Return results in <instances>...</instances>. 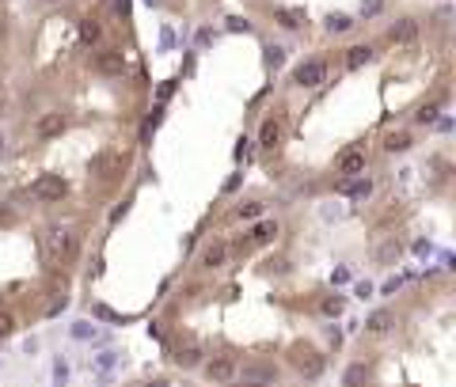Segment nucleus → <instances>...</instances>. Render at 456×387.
Masks as SVG:
<instances>
[{
	"instance_id": "nucleus-30",
	"label": "nucleus",
	"mask_w": 456,
	"mask_h": 387,
	"mask_svg": "<svg viewBox=\"0 0 456 387\" xmlns=\"http://www.w3.org/2000/svg\"><path fill=\"white\" fill-rule=\"evenodd\" d=\"M12 330H16V319L0 312V338H4V334H12Z\"/></svg>"
},
{
	"instance_id": "nucleus-37",
	"label": "nucleus",
	"mask_w": 456,
	"mask_h": 387,
	"mask_svg": "<svg viewBox=\"0 0 456 387\" xmlns=\"http://www.w3.org/2000/svg\"><path fill=\"white\" fill-rule=\"evenodd\" d=\"M149 387H168V383H164V380H157V383H149Z\"/></svg>"
},
{
	"instance_id": "nucleus-12",
	"label": "nucleus",
	"mask_w": 456,
	"mask_h": 387,
	"mask_svg": "<svg viewBox=\"0 0 456 387\" xmlns=\"http://www.w3.org/2000/svg\"><path fill=\"white\" fill-rule=\"evenodd\" d=\"M38 133H42V137L65 133V114H58V110H53V114H42V118H38Z\"/></svg>"
},
{
	"instance_id": "nucleus-29",
	"label": "nucleus",
	"mask_w": 456,
	"mask_h": 387,
	"mask_svg": "<svg viewBox=\"0 0 456 387\" xmlns=\"http://www.w3.org/2000/svg\"><path fill=\"white\" fill-rule=\"evenodd\" d=\"M73 338H95V327L92 323H76L73 327Z\"/></svg>"
},
{
	"instance_id": "nucleus-14",
	"label": "nucleus",
	"mask_w": 456,
	"mask_h": 387,
	"mask_svg": "<svg viewBox=\"0 0 456 387\" xmlns=\"http://www.w3.org/2000/svg\"><path fill=\"white\" fill-rule=\"evenodd\" d=\"M388 327H392V315L388 312H373L369 319H365V330H369V334H384Z\"/></svg>"
},
{
	"instance_id": "nucleus-15",
	"label": "nucleus",
	"mask_w": 456,
	"mask_h": 387,
	"mask_svg": "<svg viewBox=\"0 0 456 387\" xmlns=\"http://www.w3.org/2000/svg\"><path fill=\"white\" fill-rule=\"evenodd\" d=\"M115 353H99L95 357V372H99V383H110V369H115Z\"/></svg>"
},
{
	"instance_id": "nucleus-28",
	"label": "nucleus",
	"mask_w": 456,
	"mask_h": 387,
	"mask_svg": "<svg viewBox=\"0 0 456 387\" xmlns=\"http://www.w3.org/2000/svg\"><path fill=\"white\" fill-rule=\"evenodd\" d=\"M381 8H384V0H361V12L365 16H381Z\"/></svg>"
},
{
	"instance_id": "nucleus-27",
	"label": "nucleus",
	"mask_w": 456,
	"mask_h": 387,
	"mask_svg": "<svg viewBox=\"0 0 456 387\" xmlns=\"http://www.w3.org/2000/svg\"><path fill=\"white\" fill-rule=\"evenodd\" d=\"M171 92H175V80H164V84L157 87V103H168Z\"/></svg>"
},
{
	"instance_id": "nucleus-18",
	"label": "nucleus",
	"mask_w": 456,
	"mask_h": 387,
	"mask_svg": "<svg viewBox=\"0 0 456 387\" xmlns=\"http://www.w3.org/2000/svg\"><path fill=\"white\" fill-rule=\"evenodd\" d=\"M384 148L388 152H407L410 148V133H403V129H399V133H388L384 137Z\"/></svg>"
},
{
	"instance_id": "nucleus-22",
	"label": "nucleus",
	"mask_w": 456,
	"mask_h": 387,
	"mask_svg": "<svg viewBox=\"0 0 456 387\" xmlns=\"http://www.w3.org/2000/svg\"><path fill=\"white\" fill-rule=\"evenodd\" d=\"M160 118H164V107H157V110H152V114H149V118H144V126H141V137H144V141H149V137H152V129H157V126H160Z\"/></svg>"
},
{
	"instance_id": "nucleus-13",
	"label": "nucleus",
	"mask_w": 456,
	"mask_h": 387,
	"mask_svg": "<svg viewBox=\"0 0 456 387\" xmlns=\"http://www.w3.org/2000/svg\"><path fill=\"white\" fill-rule=\"evenodd\" d=\"M365 380H369V369H365L361 361H354L346 376H342V387H365Z\"/></svg>"
},
{
	"instance_id": "nucleus-25",
	"label": "nucleus",
	"mask_w": 456,
	"mask_h": 387,
	"mask_svg": "<svg viewBox=\"0 0 456 387\" xmlns=\"http://www.w3.org/2000/svg\"><path fill=\"white\" fill-rule=\"evenodd\" d=\"M259 213H263V205H259V202H248V205H240V209H236V217H240V220H255Z\"/></svg>"
},
{
	"instance_id": "nucleus-16",
	"label": "nucleus",
	"mask_w": 456,
	"mask_h": 387,
	"mask_svg": "<svg viewBox=\"0 0 456 387\" xmlns=\"http://www.w3.org/2000/svg\"><path fill=\"white\" fill-rule=\"evenodd\" d=\"M198 361H202V349H198V346H186V349L175 353V364H179V369H194Z\"/></svg>"
},
{
	"instance_id": "nucleus-32",
	"label": "nucleus",
	"mask_w": 456,
	"mask_h": 387,
	"mask_svg": "<svg viewBox=\"0 0 456 387\" xmlns=\"http://www.w3.org/2000/svg\"><path fill=\"white\" fill-rule=\"evenodd\" d=\"M53 380H58V383H65V380H69V364H65V361H58V364H53Z\"/></svg>"
},
{
	"instance_id": "nucleus-19",
	"label": "nucleus",
	"mask_w": 456,
	"mask_h": 387,
	"mask_svg": "<svg viewBox=\"0 0 456 387\" xmlns=\"http://www.w3.org/2000/svg\"><path fill=\"white\" fill-rule=\"evenodd\" d=\"M399 258V243H381V247H376V262H384V266H392V262Z\"/></svg>"
},
{
	"instance_id": "nucleus-11",
	"label": "nucleus",
	"mask_w": 456,
	"mask_h": 387,
	"mask_svg": "<svg viewBox=\"0 0 456 387\" xmlns=\"http://www.w3.org/2000/svg\"><path fill=\"white\" fill-rule=\"evenodd\" d=\"M225 258H228V247H225V243H209V247H206V254H202V266L206 270H217V266H225Z\"/></svg>"
},
{
	"instance_id": "nucleus-23",
	"label": "nucleus",
	"mask_w": 456,
	"mask_h": 387,
	"mask_svg": "<svg viewBox=\"0 0 456 387\" xmlns=\"http://www.w3.org/2000/svg\"><path fill=\"white\" fill-rule=\"evenodd\" d=\"M346 194H350V197H369V194H373V182H369V179L350 182V186H346Z\"/></svg>"
},
{
	"instance_id": "nucleus-8",
	"label": "nucleus",
	"mask_w": 456,
	"mask_h": 387,
	"mask_svg": "<svg viewBox=\"0 0 456 387\" xmlns=\"http://www.w3.org/2000/svg\"><path fill=\"white\" fill-rule=\"evenodd\" d=\"M95 69L107 72V76H122V72H126V58H122L118 50H107V53H99V58H95Z\"/></svg>"
},
{
	"instance_id": "nucleus-9",
	"label": "nucleus",
	"mask_w": 456,
	"mask_h": 387,
	"mask_svg": "<svg viewBox=\"0 0 456 387\" xmlns=\"http://www.w3.org/2000/svg\"><path fill=\"white\" fill-rule=\"evenodd\" d=\"M274 369H270V364H255V369H243V376H240V380L243 383H248V387H266V383H274Z\"/></svg>"
},
{
	"instance_id": "nucleus-35",
	"label": "nucleus",
	"mask_w": 456,
	"mask_h": 387,
	"mask_svg": "<svg viewBox=\"0 0 456 387\" xmlns=\"http://www.w3.org/2000/svg\"><path fill=\"white\" fill-rule=\"evenodd\" d=\"M115 16H129V0H115Z\"/></svg>"
},
{
	"instance_id": "nucleus-26",
	"label": "nucleus",
	"mask_w": 456,
	"mask_h": 387,
	"mask_svg": "<svg viewBox=\"0 0 456 387\" xmlns=\"http://www.w3.org/2000/svg\"><path fill=\"white\" fill-rule=\"evenodd\" d=\"M342 307H346V304H342V296H331V300H324L319 312H324V315H342Z\"/></svg>"
},
{
	"instance_id": "nucleus-21",
	"label": "nucleus",
	"mask_w": 456,
	"mask_h": 387,
	"mask_svg": "<svg viewBox=\"0 0 456 387\" xmlns=\"http://www.w3.org/2000/svg\"><path fill=\"white\" fill-rule=\"evenodd\" d=\"M99 35H103V27H99L95 19H84V23H80V42L92 46V42H99Z\"/></svg>"
},
{
	"instance_id": "nucleus-2",
	"label": "nucleus",
	"mask_w": 456,
	"mask_h": 387,
	"mask_svg": "<svg viewBox=\"0 0 456 387\" xmlns=\"http://www.w3.org/2000/svg\"><path fill=\"white\" fill-rule=\"evenodd\" d=\"M202 372H206L209 383H232L240 376V361L232 357V353H217V357H209L202 364Z\"/></svg>"
},
{
	"instance_id": "nucleus-24",
	"label": "nucleus",
	"mask_w": 456,
	"mask_h": 387,
	"mask_svg": "<svg viewBox=\"0 0 456 387\" xmlns=\"http://www.w3.org/2000/svg\"><path fill=\"white\" fill-rule=\"evenodd\" d=\"M92 312H95V315H103V319H107V323H126V315H118V312H110V307H107V304H92Z\"/></svg>"
},
{
	"instance_id": "nucleus-31",
	"label": "nucleus",
	"mask_w": 456,
	"mask_h": 387,
	"mask_svg": "<svg viewBox=\"0 0 456 387\" xmlns=\"http://www.w3.org/2000/svg\"><path fill=\"white\" fill-rule=\"evenodd\" d=\"M266 61H270V65H274V69H277V65H282V61H285V53H282V50H277V46H266Z\"/></svg>"
},
{
	"instance_id": "nucleus-17",
	"label": "nucleus",
	"mask_w": 456,
	"mask_h": 387,
	"mask_svg": "<svg viewBox=\"0 0 456 387\" xmlns=\"http://www.w3.org/2000/svg\"><path fill=\"white\" fill-rule=\"evenodd\" d=\"M274 236H277V224H274V220H259V224L251 228V239H255V243H266V239H274Z\"/></svg>"
},
{
	"instance_id": "nucleus-39",
	"label": "nucleus",
	"mask_w": 456,
	"mask_h": 387,
	"mask_svg": "<svg viewBox=\"0 0 456 387\" xmlns=\"http://www.w3.org/2000/svg\"><path fill=\"white\" fill-rule=\"evenodd\" d=\"M0 99H4V84H0Z\"/></svg>"
},
{
	"instance_id": "nucleus-33",
	"label": "nucleus",
	"mask_w": 456,
	"mask_h": 387,
	"mask_svg": "<svg viewBox=\"0 0 456 387\" xmlns=\"http://www.w3.org/2000/svg\"><path fill=\"white\" fill-rule=\"evenodd\" d=\"M433 118H438V103H433V107H422V110H418V121H422V126H426V121H433Z\"/></svg>"
},
{
	"instance_id": "nucleus-1",
	"label": "nucleus",
	"mask_w": 456,
	"mask_h": 387,
	"mask_svg": "<svg viewBox=\"0 0 456 387\" xmlns=\"http://www.w3.org/2000/svg\"><path fill=\"white\" fill-rule=\"evenodd\" d=\"M42 243H46L50 258H61V262H73L76 254H80V239H76V231L69 224H50Z\"/></svg>"
},
{
	"instance_id": "nucleus-10",
	"label": "nucleus",
	"mask_w": 456,
	"mask_h": 387,
	"mask_svg": "<svg viewBox=\"0 0 456 387\" xmlns=\"http://www.w3.org/2000/svg\"><path fill=\"white\" fill-rule=\"evenodd\" d=\"M259 145H263V148H277V145H282V118H266V121H263Z\"/></svg>"
},
{
	"instance_id": "nucleus-3",
	"label": "nucleus",
	"mask_w": 456,
	"mask_h": 387,
	"mask_svg": "<svg viewBox=\"0 0 456 387\" xmlns=\"http://www.w3.org/2000/svg\"><path fill=\"white\" fill-rule=\"evenodd\" d=\"M31 194H35L38 202H61V197L69 194V182L58 179V175H42V179L31 186Z\"/></svg>"
},
{
	"instance_id": "nucleus-7",
	"label": "nucleus",
	"mask_w": 456,
	"mask_h": 387,
	"mask_svg": "<svg viewBox=\"0 0 456 387\" xmlns=\"http://www.w3.org/2000/svg\"><path fill=\"white\" fill-rule=\"evenodd\" d=\"M388 38L399 42V46H410V42H418V23L415 19H396V23L388 27Z\"/></svg>"
},
{
	"instance_id": "nucleus-4",
	"label": "nucleus",
	"mask_w": 456,
	"mask_h": 387,
	"mask_svg": "<svg viewBox=\"0 0 456 387\" xmlns=\"http://www.w3.org/2000/svg\"><path fill=\"white\" fill-rule=\"evenodd\" d=\"M293 80L300 87H316V84H324L327 80V61L324 58H312V61H304L300 69L293 72Z\"/></svg>"
},
{
	"instance_id": "nucleus-20",
	"label": "nucleus",
	"mask_w": 456,
	"mask_h": 387,
	"mask_svg": "<svg viewBox=\"0 0 456 387\" xmlns=\"http://www.w3.org/2000/svg\"><path fill=\"white\" fill-rule=\"evenodd\" d=\"M369 58H373V50H369V46H354V50L346 53V65H350V69H361V65L369 61Z\"/></svg>"
},
{
	"instance_id": "nucleus-34",
	"label": "nucleus",
	"mask_w": 456,
	"mask_h": 387,
	"mask_svg": "<svg viewBox=\"0 0 456 387\" xmlns=\"http://www.w3.org/2000/svg\"><path fill=\"white\" fill-rule=\"evenodd\" d=\"M327 27H331V31H346V27H350V19H342V16H331V19H327Z\"/></svg>"
},
{
	"instance_id": "nucleus-36",
	"label": "nucleus",
	"mask_w": 456,
	"mask_h": 387,
	"mask_svg": "<svg viewBox=\"0 0 456 387\" xmlns=\"http://www.w3.org/2000/svg\"><path fill=\"white\" fill-rule=\"evenodd\" d=\"M415 254H422V258H426V254H433V247H430L426 239H422V243H415Z\"/></svg>"
},
{
	"instance_id": "nucleus-5",
	"label": "nucleus",
	"mask_w": 456,
	"mask_h": 387,
	"mask_svg": "<svg viewBox=\"0 0 456 387\" xmlns=\"http://www.w3.org/2000/svg\"><path fill=\"white\" fill-rule=\"evenodd\" d=\"M289 357H293V364H297V369L308 376V380H316V376H324V357H319L316 349H308V346L300 349V346H297L293 353H289Z\"/></svg>"
},
{
	"instance_id": "nucleus-38",
	"label": "nucleus",
	"mask_w": 456,
	"mask_h": 387,
	"mask_svg": "<svg viewBox=\"0 0 456 387\" xmlns=\"http://www.w3.org/2000/svg\"><path fill=\"white\" fill-rule=\"evenodd\" d=\"M0 148H4V129H0Z\"/></svg>"
},
{
	"instance_id": "nucleus-6",
	"label": "nucleus",
	"mask_w": 456,
	"mask_h": 387,
	"mask_svg": "<svg viewBox=\"0 0 456 387\" xmlns=\"http://www.w3.org/2000/svg\"><path fill=\"white\" fill-rule=\"evenodd\" d=\"M365 148H346L342 156L335 160V168H339V175H346V179H354V175H361L365 171Z\"/></svg>"
}]
</instances>
